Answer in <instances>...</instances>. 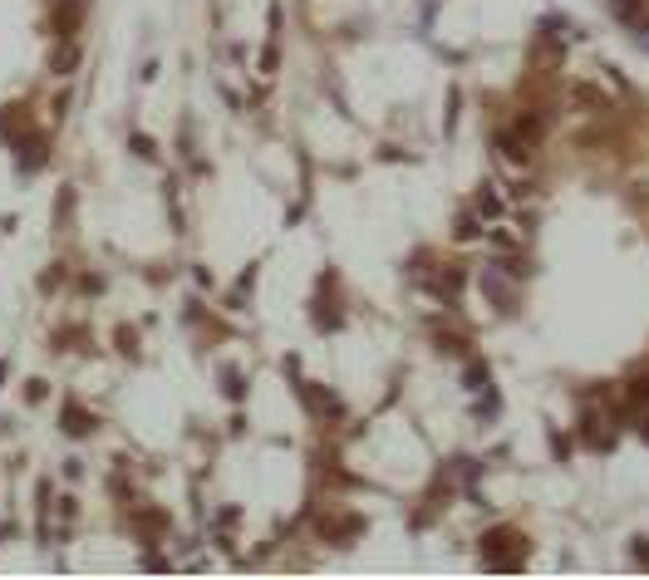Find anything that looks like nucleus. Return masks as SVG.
Segmentation results:
<instances>
[{"instance_id": "nucleus-1", "label": "nucleus", "mask_w": 649, "mask_h": 580, "mask_svg": "<svg viewBox=\"0 0 649 580\" xmlns=\"http://www.w3.org/2000/svg\"><path fill=\"white\" fill-rule=\"evenodd\" d=\"M536 143H541V123H507L502 133H497V148H502V158L512 163V168H527L531 158H536Z\"/></svg>"}, {"instance_id": "nucleus-2", "label": "nucleus", "mask_w": 649, "mask_h": 580, "mask_svg": "<svg viewBox=\"0 0 649 580\" xmlns=\"http://www.w3.org/2000/svg\"><path fill=\"white\" fill-rule=\"evenodd\" d=\"M522 556H527V541H522L517 531H492V536H487V566L512 571V566H522Z\"/></svg>"}, {"instance_id": "nucleus-3", "label": "nucleus", "mask_w": 649, "mask_h": 580, "mask_svg": "<svg viewBox=\"0 0 649 580\" xmlns=\"http://www.w3.org/2000/svg\"><path fill=\"white\" fill-rule=\"evenodd\" d=\"M605 5L635 40H649V0H605Z\"/></svg>"}, {"instance_id": "nucleus-4", "label": "nucleus", "mask_w": 649, "mask_h": 580, "mask_svg": "<svg viewBox=\"0 0 649 580\" xmlns=\"http://www.w3.org/2000/svg\"><path fill=\"white\" fill-rule=\"evenodd\" d=\"M571 104H576L581 114H605V109H610V94L581 79V84H571Z\"/></svg>"}, {"instance_id": "nucleus-5", "label": "nucleus", "mask_w": 649, "mask_h": 580, "mask_svg": "<svg viewBox=\"0 0 649 580\" xmlns=\"http://www.w3.org/2000/svg\"><path fill=\"white\" fill-rule=\"evenodd\" d=\"M625 394H630V404L649 408V369H645V374H635V379L625 384Z\"/></svg>"}]
</instances>
